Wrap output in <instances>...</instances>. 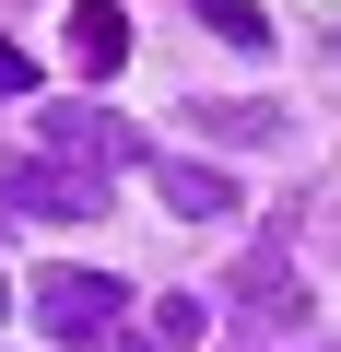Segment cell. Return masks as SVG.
I'll return each instance as SVG.
<instances>
[{"label": "cell", "mask_w": 341, "mask_h": 352, "mask_svg": "<svg viewBox=\"0 0 341 352\" xmlns=\"http://www.w3.org/2000/svg\"><path fill=\"white\" fill-rule=\"evenodd\" d=\"M24 305H36V329L48 340H71V352H94V340H118V317H130V282H106V270H36L24 282Z\"/></svg>", "instance_id": "cell-1"}, {"label": "cell", "mask_w": 341, "mask_h": 352, "mask_svg": "<svg viewBox=\"0 0 341 352\" xmlns=\"http://www.w3.org/2000/svg\"><path fill=\"white\" fill-rule=\"evenodd\" d=\"M0 200L12 212H36V223H83V212H106V176H83V164H0Z\"/></svg>", "instance_id": "cell-2"}, {"label": "cell", "mask_w": 341, "mask_h": 352, "mask_svg": "<svg viewBox=\"0 0 341 352\" xmlns=\"http://www.w3.org/2000/svg\"><path fill=\"white\" fill-rule=\"evenodd\" d=\"M36 141H48L59 164H83V176H118V164H130V129H118L106 106H48Z\"/></svg>", "instance_id": "cell-3"}, {"label": "cell", "mask_w": 341, "mask_h": 352, "mask_svg": "<svg viewBox=\"0 0 341 352\" xmlns=\"http://www.w3.org/2000/svg\"><path fill=\"white\" fill-rule=\"evenodd\" d=\"M153 188H165V212H177V223H224V212H236V188H224L212 164H189V153H165Z\"/></svg>", "instance_id": "cell-4"}, {"label": "cell", "mask_w": 341, "mask_h": 352, "mask_svg": "<svg viewBox=\"0 0 341 352\" xmlns=\"http://www.w3.org/2000/svg\"><path fill=\"white\" fill-rule=\"evenodd\" d=\"M71 59H83V82H106L130 59V12L118 0H71Z\"/></svg>", "instance_id": "cell-5"}, {"label": "cell", "mask_w": 341, "mask_h": 352, "mask_svg": "<svg viewBox=\"0 0 341 352\" xmlns=\"http://www.w3.org/2000/svg\"><path fill=\"white\" fill-rule=\"evenodd\" d=\"M200 329H212V305H200V294H165V305H153V329H141L130 352H200Z\"/></svg>", "instance_id": "cell-6"}, {"label": "cell", "mask_w": 341, "mask_h": 352, "mask_svg": "<svg viewBox=\"0 0 341 352\" xmlns=\"http://www.w3.org/2000/svg\"><path fill=\"white\" fill-rule=\"evenodd\" d=\"M247 305H259V317H282V329L306 317V282L282 270V247H259V258H247Z\"/></svg>", "instance_id": "cell-7"}, {"label": "cell", "mask_w": 341, "mask_h": 352, "mask_svg": "<svg viewBox=\"0 0 341 352\" xmlns=\"http://www.w3.org/2000/svg\"><path fill=\"white\" fill-rule=\"evenodd\" d=\"M200 24H212V36H224V47H259V36H271V24H259V12H247V0H200Z\"/></svg>", "instance_id": "cell-8"}, {"label": "cell", "mask_w": 341, "mask_h": 352, "mask_svg": "<svg viewBox=\"0 0 341 352\" xmlns=\"http://www.w3.org/2000/svg\"><path fill=\"white\" fill-rule=\"evenodd\" d=\"M200 129H212V141H271V118H259V106H200Z\"/></svg>", "instance_id": "cell-9"}, {"label": "cell", "mask_w": 341, "mask_h": 352, "mask_svg": "<svg viewBox=\"0 0 341 352\" xmlns=\"http://www.w3.org/2000/svg\"><path fill=\"white\" fill-rule=\"evenodd\" d=\"M0 94H36V59H24L12 36H0Z\"/></svg>", "instance_id": "cell-10"}, {"label": "cell", "mask_w": 341, "mask_h": 352, "mask_svg": "<svg viewBox=\"0 0 341 352\" xmlns=\"http://www.w3.org/2000/svg\"><path fill=\"white\" fill-rule=\"evenodd\" d=\"M12 294H24V282H0V305H12Z\"/></svg>", "instance_id": "cell-11"}]
</instances>
